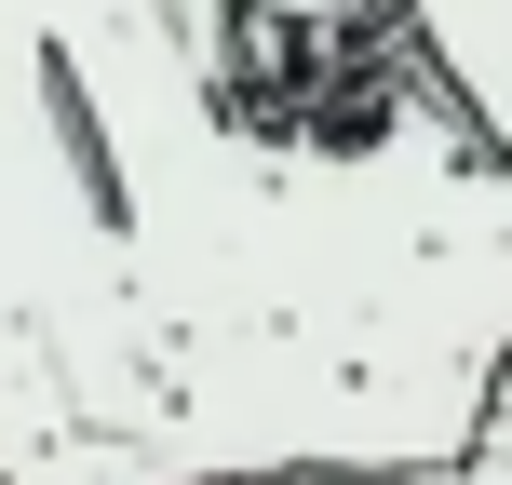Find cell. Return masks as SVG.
<instances>
[{
	"label": "cell",
	"mask_w": 512,
	"mask_h": 485,
	"mask_svg": "<svg viewBox=\"0 0 512 485\" xmlns=\"http://www.w3.org/2000/svg\"><path fill=\"white\" fill-rule=\"evenodd\" d=\"M459 485H512V459H486V445H472V472H459Z\"/></svg>",
	"instance_id": "obj_1"
}]
</instances>
